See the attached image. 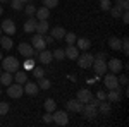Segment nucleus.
I'll list each match as a JSON object with an SVG mask.
<instances>
[{"label": "nucleus", "mask_w": 129, "mask_h": 127, "mask_svg": "<svg viewBox=\"0 0 129 127\" xmlns=\"http://www.w3.org/2000/svg\"><path fill=\"white\" fill-rule=\"evenodd\" d=\"M2 69L7 70V72H16L19 69V60L16 57H12V55H9L5 59H2Z\"/></svg>", "instance_id": "obj_1"}, {"label": "nucleus", "mask_w": 129, "mask_h": 127, "mask_svg": "<svg viewBox=\"0 0 129 127\" xmlns=\"http://www.w3.org/2000/svg\"><path fill=\"white\" fill-rule=\"evenodd\" d=\"M52 122L57 124V125H67V122H69L67 112H64V110H55V112H52Z\"/></svg>", "instance_id": "obj_2"}, {"label": "nucleus", "mask_w": 129, "mask_h": 127, "mask_svg": "<svg viewBox=\"0 0 129 127\" xmlns=\"http://www.w3.org/2000/svg\"><path fill=\"white\" fill-rule=\"evenodd\" d=\"M78 65H79L81 69H89L91 65H93V60H95V55H91V53H88V52H84V53H81V55H78Z\"/></svg>", "instance_id": "obj_3"}, {"label": "nucleus", "mask_w": 129, "mask_h": 127, "mask_svg": "<svg viewBox=\"0 0 129 127\" xmlns=\"http://www.w3.org/2000/svg\"><path fill=\"white\" fill-rule=\"evenodd\" d=\"M22 93H24V88H22V84H19V82H10L9 86H7V95H9L10 98H21L22 96Z\"/></svg>", "instance_id": "obj_4"}, {"label": "nucleus", "mask_w": 129, "mask_h": 127, "mask_svg": "<svg viewBox=\"0 0 129 127\" xmlns=\"http://www.w3.org/2000/svg\"><path fill=\"white\" fill-rule=\"evenodd\" d=\"M103 82H105V88L107 89H115L119 88V79L115 74H103Z\"/></svg>", "instance_id": "obj_5"}, {"label": "nucleus", "mask_w": 129, "mask_h": 127, "mask_svg": "<svg viewBox=\"0 0 129 127\" xmlns=\"http://www.w3.org/2000/svg\"><path fill=\"white\" fill-rule=\"evenodd\" d=\"M83 117L88 118V120H91V118H95L96 115H98V108L95 107V105H91V103H84V107H83Z\"/></svg>", "instance_id": "obj_6"}, {"label": "nucleus", "mask_w": 129, "mask_h": 127, "mask_svg": "<svg viewBox=\"0 0 129 127\" xmlns=\"http://www.w3.org/2000/svg\"><path fill=\"white\" fill-rule=\"evenodd\" d=\"M2 33H5L7 36H12V34H16V22L12 19H4L2 21Z\"/></svg>", "instance_id": "obj_7"}, {"label": "nucleus", "mask_w": 129, "mask_h": 127, "mask_svg": "<svg viewBox=\"0 0 129 127\" xmlns=\"http://www.w3.org/2000/svg\"><path fill=\"white\" fill-rule=\"evenodd\" d=\"M31 47L36 50V52H41V50H45L47 47V43H45V38H43V34H35L33 38H31Z\"/></svg>", "instance_id": "obj_8"}, {"label": "nucleus", "mask_w": 129, "mask_h": 127, "mask_svg": "<svg viewBox=\"0 0 129 127\" xmlns=\"http://www.w3.org/2000/svg\"><path fill=\"white\" fill-rule=\"evenodd\" d=\"M91 67H93V70H95V74H96V76H103V74L107 72V62H105V60H102V59H95Z\"/></svg>", "instance_id": "obj_9"}, {"label": "nucleus", "mask_w": 129, "mask_h": 127, "mask_svg": "<svg viewBox=\"0 0 129 127\" xmlns=\"http://www.w3.org/2000/svg\"><path fill=\"white\" fill-rule=\"evenodd\" d=\"M66 107L69 112H76V113H81L83 112V107H84V103H81L78 98H74V100H69L67 103H66Z\"/></svg>", "instance_id": "obj_10"}, {"label": "nucleus", "mask_w": 129, "mask_h": 127, "mask_svg": "<svg viewBox=\"0 0 129 127\" xmlns=\"http://www.w3.org/2000/svg\"><path fill=\"white\" fill-rule=\"evenodd\" d=\"M17 50H19V53L22 55V57H33V55H35V48L31 47V43L21 41L19 47H17Z\"/></svg>", "instance_id": "obj_11"}, {"label": "nucleus", "mask_w": 129, "mask_h": 127, "mask_svg": "<svg viewBox=\"0 0 129 127\" xmlns=\"http://www.w3.org/2000/svg\"><path fill=\"white\" fill-rule=\"evenodd\" d=\"M107 70L114 72V74H119L120 70H122V62L119 59H110L107 62Z\"/></svg>", "instance_id": "obj_12"}, {"label": "nucleus", "mask_w": 129, "mask_h": 127, "mask_svg": "<svg viewBox=\"0 0 129 127\" xmlns=\"http://www.w3.org/2000/svg\"><path fill=\"white\" fill-rule=\"evenodd\" d=\"M78 100H79L81 103H89V100L93 98V93L89 91V89H86V88H83V89H79L78 91Z\"/></svg>", "instance_id": "obj_13"}, {"label": "nucleus", "mask_w": 129, "mask_h": 127, "mask_svg": "<svg viewBox=\"0 0 129 127\" xmlns=\"http://www.w3.org/2000/svg\"><path fill=\"white\" fill-rule=\"evenodd\" d=\"M38 60H40L41 64H45V65H48L50 62H52V60H53V55H52V52H50V50H41L40 53H38Z\"/></svg>", "instance_id": "obj_14"}, {"label": "nucleus", "mask_w": 129, "mask_h": 127, "mask_svg": "<svg viewBox=\"0 0 129 127\" xmlns=\"http://www.w3.org/2000/svg\"><path fill=\"white\" fill-rule=\"evenodd\" d=\"M66 52V57L71 60H76L78 59V55H79V48L76 47V45H67V48L64 50Z\"/></svg>", "instance_id": "obj_15"}, {"label": "nucleus", "mask_w": 129, "mask_h": 127, "mask_svg": "<svg viewBox=\"0 0 129 127\" xmlns=\"http://www.w3.org/2000/svg\"><path fill=\"white\" fill-rule=\"evenodd\" d=\"M38 91H40V88H38V84L36 82H24V93L26 95H31V96H35V95H38Z\"/></svg>", "instance_id": "obj_16"}, {"label": "nucleus", "mask_w": 129, "mask_h": 127, "mask_svg": "<svg viewBox=\"0 0 129 127\" xmlns=\"http://www.w3.org/2000/svg\"><path fill=\"white\" fill-rule=\"evenodd\" d=\"M48 29H50L48 21L43 19V21H38V22H36V29H35V33H38V34H47Z\"/></svg>", "instance_id": "obj_17"}, {"label": "nucleus", "mask_w": 129, "mask_h": 127, "mask_svg": "<svg viewBox=\"0 0 129 127\" xmlns=\"http://www.w3.org/2000/svg\"><path fill=\"white\" fill-rule=\"evenodd\" d=\"M107 101H120V88H115V89H109L107 93Z\"/></svg>", "instance_id": "obj_18"}, {"label": "nucleus", "mask_w": 129, "mask_h": 127, "mask_svg": "<svg viewBox=\"0 0 129 127\" xmlns=\"http://www.w3.org/2000/svg\"><path fill=\"white\" fill-rule=\"evenodd\" d=\"M36 22H38V21L35 19V17H29V19L24 22V26H22L24 33H35V29H36Z\"/></svg>", "instance_id": "obj_19"}, {"label": "nucleus", "mask_w": 129, "mask_h": 127, "mask_svg": "<svg viewBox=\"0 0 129 127\" xmlns=\"http://www.w3.org/2000/svg\"><path fill=\"white\" fill-rule=\"evenodd\" d=\"M50 34L53 36V39H64V34H66V29L62 26H55L50 29Z\"/></svg>", "instance_id": "obj_20"}, {"label": "nucleus", "mask_w": 129, "mask_h": 127, "mask_svg": "<svg viewBox=\"0 0 129 127\" xmlns=\"http://www.w3.org/2000/svg\"><path fill=\"white\" fill-rule=\"evenodd\" d=\"M35 14H36V19H38V21L48 19V17H50V9L43 5V7H40V9H36V12H35Z\"/></svg>", "instance_id": "obj_21"}, {"label": "nucleus", "mask_w": 129, "mask_h": 127, "mask_svg": "<svg viewBox=\"0 0 129 127\" xmlns=\"http://www.w3.org/2000/svg\"><path fill=\"white\" fill-rule=\"evenodd\" d=\"M96 108H98V112L102 113V115H110V112H112V108H110V101H105V100L100 101Z\"/></svg>", "instance_id": "obj_22"}, {"label": "nucleus", "mask_w": 129, "mask_h": 127, "mask_svg": "<svg viewBox=\"0 0 129 127\" xmlns=\"http://www.w3.org/2000/svg\"><path fill=\"white\" fill-rule=\"evenodd\" d=\"M14 81L16 82H19V84H24L26 81H28V74H26V70H16V74H14Z\"/></svg>", "instance_id": "obj_23"}, {"label": "nucleus", "mask_w": 129, "mask_h": 127, "mask_svg": "<svg viewBox=\"0 0 129 127\" xmlns=\"http://www.w3.org/2000/svg\"><path fill=\"white\" fill-rule=\"evenodd\" d=\"M76 47L79 50H84V52H86V50L91 47V41H89L88 38H76Z\"/></svg>", "instance_id": "obj_24"}, {"label": "nucleus", "mask_w": 129, "mask_h": 127, "mask_svg": "<svg viewBox=\"0 0 129 127\" xmlns=\"http://www.w3.org/2000/svg\"><path fill=\"white\" fill-rule=\"evenodd\" d=\"M0 47L2 48H5V50H10L12 47H14V43H12V38L10 36H0Z\"/></svg>", "instance_id": "obj_25"}, {"label": "nucleus", "mask_w": 129, "mask_h": 127, "mask_svg": "<svg viewBox=\"0 0 129 127\" xmlns=\"http://www.w3.org/2000/svg\"><path fill=\"white\" fill-rule=\"evenodd\" d=\"M43 107H45V112H55L57 110V103H55V100H52V98H47L45 100V103H43Z\"/></svg>", "instance_id": "obj_26"}, {"label": "nucleus", "mask_w": 129, "mask_h": 127, "mask_svg": "<svg viewBox=\"0 0 129 127\" xmlns=\"http://www.w3.org/2000/svg\"><path fill=\"white\" fill-rule=\"evenodd\" d=\"M14 81V76H12V72H4V74H0V82L4 84V86H9L10 82Z\"/></svg>", "instance_id": "obj_27"}, {"label": "nucleus", "mask_w": 129, "mask_h": 127, "mask_svg": "<svg viewBox=\"0 0 129 127\" xmlns=\"http://www.w3.org/2000/svg\"><path fill=\"white\" fill-rule=\"evenodd\" d=\"M109 47L114 50V52H119L120 50V38L119 36H112V38L109 39Z\"/></svg>", "instance_id": "obj_28"}, {"label": "nucleus", "mask_w": 129, "mask_h": 127, "mask_svg": "<svg viewBox=\"0 0 129 127\" xmlns=\"http://www.w3.org/2000/svg\"><path fill=\"white\" fill-rule=\"evenodd\" d=\"M35 12H36V5H35L33 2H31V4H24V14H26L28 17H33Z\"/></svg>", "instance_id": "obj_29"}, {"label": "nucleus", "mask_w": 129, "mask_h": 127, "mask_svg": "<svg viewBox=\"0 0 129 127\" xmlns=\"http://www.w3.org/2000/svg\"><path fill=\"white\" fill-rule=\"evenodd\" d=\"M122 10L124 9H120V7H117V5H114V4H112V7H110V14H112V17H114V19H120V14H122Z\"/></svg>", "instance_id": "obj_30"}, {"label": "nucleus", "mask_w": 129, "mask_h": 127, "mask_svg": "<svg viewBox=\"0 0 129 127\" xmlns=\"http://www.w3.org/2000/svg\"><path fill=\"white\" fill-rule=\"evenodd\" d=\"M35 65H36V60L33 59V57H28V60H24V64H22V69L24 70H31Z\"/></svg>", "instance_id": "obj_31"}, {"label": "nucleus", "mask_w": 129, "mask_h": 127, "mask_svg": "<svg viewBox=\"0 0 129 127\" xmlns=\"http://www.w3.org/2000/svg\"><path fill=\"white\" fill-rule=\"evenodd\" d=\"M50 86H52L50 79H45V77L38 79V88H40V89H50Z\"/></svg>", "instance_id": "obj_32"}, {"label": "nucleus", "mask_w": 129, "mask_h": 127, "mask_svg": "<svg viewBox=\"0 0 129 127\" xmlns=\"http://www.w3.org/2000/svg\"><path fill=\"white\" fill-rule=\"evenodd\" d=\"M52 55H53L55 60H64L66 59V52H64L62 48H55L53 52H52Z\"/></svg>", "instance_id": "obj_33"}, {"label": "nucleus", "mask_w": 129, "mask_h": 127, "mask_svg": "<svg viewBox=\"0 0 129 127\" xmlns=\"http://www.w3.org/2000/svg\"><path fill=\"white\" fill-rule=\"evenodd\" d=\"M120 50L124 52V55H127V53H129V38H127V36H124V38L120 39Z\"/></svg>", "instance_id": "obj_34"}, {"label": "nucleus", "mask_w": 129, "mask_h": 127, "mask_svg": "<svg viewBox=\"0 0 129 127\" xmlns=\"http://www.w3.org/2000/svg\"><path fill=\"white\" fill-rule=\"evenodd\" d=\"M76 38H78V36H76L74 33H67V31H66V34H64V39H66L67 45H74V43H76Z\"/></svg>", "instance_id": "obj_35"}, {"label": "nucleus", "mask_w": 129, "mask_h": 127, "mask_svg": "<svg viewBox=\"0 0 129 127\" xmlns=\"http://www.w3.org/2000/svg\"><path fill=\"white\" fill-rule=\"evenodd\" d=\"M31 70H33V76H35L36 79H40V77H43V76H45V70H43V67H36V65H35Z\"/></svg>", "instance_id": "obj_36"}, {"label": "nucleus", "mask_w": 129, "mask_h": 127, "mask_svg": "<svg viewBox=\"0 0 129 127\" xmlns=\"http://www.w3.org/2000/svg\"><path fill=\"white\" fill-rule=\"evenodd\" d=\"M100 2V9L102 10H110V7H112V0H98Z\"/></svg>", "instance_id": "obj_37"}, {"label": "nucleus", "mask_w": 129, "mask_h": 127, "mask_svg": "<svg viewBox=\"0 0 129 127\" xmlns=\"http://www.w3.org/2000/svg\"><path fill=\"white\" fill-rule=\"evenodd\" d=\"M10 7L14 10H21L24 7V4H22V0H10Z\"/></svg>", "instance_id": "obj_38"}, {"label": "nucleus", "mask_w": 129, "mask_h": 127, "mask_svg": "<svg viewBox=\"0 0 129 127\" xmlns=\"http://www.w3.org/2000/svg\"><path fill=\"white\" fill-rule=\"evenodd\" d=\"M43 5L48 7V9H55L59 5V0H43Z\"/></svg>", "instance_id": "obj_39"}, {"label": "nucleus", "mask_w": 129, "mask_h": 127, "mask_svg": "<svg viewBox=\"0 0 129 127\" xmlns=\"http://www.w3.org/2000/svg\"><path fill=\"white\" fill-rule=\"evenodd\" d=\"M7 113H9V103L0 101V115H7Z\"/></svg>", "instance_id": "obj_40"}, {"label": "nucleus", "mask_w": 129, "mask_h": 127, "mask_svg": "<svg viewBox=\"0 0 129 127\" xmlns=\"http://www.w3.org/2000/svg\"><path fill=\"white\" fill-rule=\"evenodd\" d=\"M114 5H117V7H120V9H127L129 7V2L127 0H115V4H114Z\"/></svg>", "instance_id": "obj_41"}, {"label": "nucleus", "mask_w": 129, "mask_h": 127, "mask_svg": "<svg viewBox=\"0 0 129 127\" xmlns=\"http://www.w3.org/2000/svg\"><path fill=\"white\" fill-rule=\"evenodd\" d=\"M120 19H122V22H124V24H127V22H129V12H127V9L122 10V14H120Z\"/></svg>", "instance_id": "obj_42"}, {"label": "nucleus", "mask_w": 129, "mask_h": 127, "mask_svg": "<svg viewBox=\"0 0 129 127\" xmlns=\"http://www.w3.org/2000/svg\"><path fill=\"white\" fill-rule=\"evenodd\" d=\"M96 98H98L100 101H103V100H107V93H105L103 89H98V93H96Z\"/></svg>", "instance_id": "obj_43"}, {"label": "nucleus", "mask_w": 129, "mask_h": 127, "mask_svg": "<svg viewBox=\"0 0 129 127\" xmlns=\"http://www.w3.org/2000/svg\"><path fill=\"white\" fill-rule=\"evenodd\" d=\"M119 79V84H122V86H127V76L126 74H122L120 77H117Z\"/></svg>", "instance_id": "obj_44"}, {"label": "nucleus", "mask_w": 129, "mask_h": 127, "mask_svg": "<svg viewBox=\"0 0 129 127\" xmlns=\"http://www.w3.org/2000/svg\"><path fill=\"white\" fill-rule=\"evenodd\" d=\"M43 122H45V124H52V113H50V112H47V113L43 115Z\"/></svg>", "instance_id": "obj_45"}, {"label": "nucleus", "mask_w": 129, "mask_h": 127, "mask_svg": "<svg viewBox=\"0 0 129 127\" xmlns=\"http://www.w3.org/2000/svg\"><path fill=\"white\" fill-rule=\"evenodd\" d=\"M43 38H45V43H47V45H52V43H53V41H55V39H53V36H52V34H48V36H45V34H43Z\"/></svg>", "instance_id": "obj_46"}, {"label": "nucleus", "mask_w": 129, "mask_h": 127, "mask_svg": "<svg viewBox=\"0 0 129 127\" xmlns=\"http://www.w3.org/2000/svg\"><path fill=\"white\" fill-rule=\"evenodd\" d=\"M95 59H102V60H107V53H103V52H98V53L95 55Z\"/></svg>", "instance_id": "obj_47"}, {"label": "nucleus", "mask_w": 129, "mask_h": 127, "mask_svg": "<svg viewBox=\"0 0 129 127\" xmlns=\"http://www.w3.org/2000/svg\"><path fill=\"white\" fill-rule=\"evenodd\" d=\"M31 2H35V0H22V4H31Z\"/></svg>", "instance_id": "obj_48"}, {"label": "nucleus", "mask_w": 129, "mask_h": 127, "mask_svg": "<svg viewBox=\"0 0 129 127\" xmlns=\"http://www.w3.org/2000/svg\"><path fill=\"white\" fill-rule=\"evenodd\" d=\"M7 2H9V0H0V4H7Z\"/></svg>", "instance_id": "obj_49"}, {"label": "nucleus", "mask_w": 129, "mask_h": 127, "mask_svg": "<svg viewBox=\"0 0 129 127\" xmlns=\"http://www.w3.org/2000/svg\"><path fill=\"white\" fill-rule=\"evenodd\" d=\"M2 12H4V9H2V5H0V16H2Z\"/></svg>", "instance_id": "obj_50"}, {"label": "nucleus", "mask_w": 129, "mask_h": 127, "mask_svg": "<svg viewBox=\"0 0 129 127\" xmlns=\"http://www.w3.org/2000/svg\"><path fill=\"white\" fill-rule=\"evenodd\" d=\"M2 59H4V57H2V53H0V60H2Z\"/></svg>", "instance_id": "obj_51"}, {"label": "nucleus", "mask_w": 129, "mask_h": 127, "mask_svg": "<svg viewBox=\"0 0 129 127\" xmlns=\"http://www.w3.org/2000/svg\"><path fill=\"white\" fill-rule=\"evenodd\" d=\"M0 36H2V28H0Z\"/></svg>", "instance_id": "obj_52"}, {"label": "nucleus", "mask_w": 129, "mask_h": 127, "mask_svg": "<svg viewBox=\"0 0 129 127\" xmlns=\"http://www.w3.org/2000/svg\"><path fill=\"white\" fill-rule=\"evenodd\" d=\"M0 74H2V67H0Z\"/></svg>", "instance_id": "obj_53"}, {"label": "nucleus", "mask_w": 129, "mask_h": 127, "mask_svg": "<svg viewBox=\"0 0 129 127\" xmlns=\"http://www.w3.org/2000/svg\"><path fill=\"white\" fill-rule=\"evenodd\" d=\"M0 95H2V89H0Z\"/></svg>", "instance_id": "obj_54"}, {"label": "nucleus", "mask_w": 129, "mask_h": 127, "mask_svg": "<svg viewBox=\"0 0 129 127\" xmlns=\"http://www.w3.org/2000/svg\"><path fill=\"white\" fill-rule=\"evenodd\" d=\"M112 2H114V0H112Z\"/></svg>", "instance_id": "obj_55"}]
</instances>
